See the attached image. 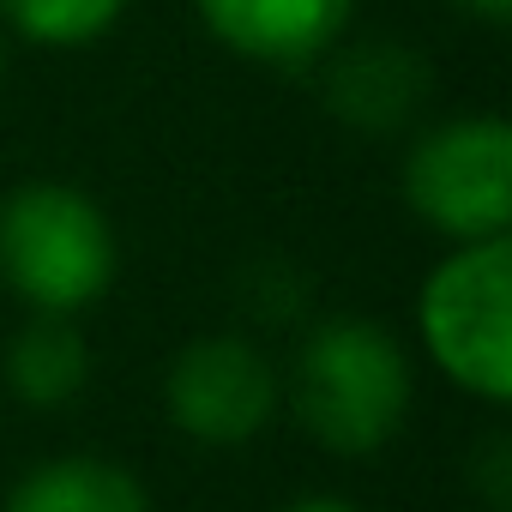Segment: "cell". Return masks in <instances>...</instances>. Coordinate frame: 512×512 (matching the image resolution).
I'll return each instance as SVG.
<instances>
[{
  "label": "cell",
  "mask_w": 512,
  "mask_h": 512,
  "mask_svg": "<svg viewBox=\"0 0 512 512\" xmlns=\"http://www.w3.org/2000/svg\"><path fill=\"white\" fill-rule=\"evenodd\" d=\"M416 410L410 344L368 314H320L284 362V416L326 458H380Z\"/></svg>",
  "instance_id": "obj_1"
},
{
  "label": "cell",
  "mask_w": 512,
  "mask_h": 512,
  "mask_svg": "<svg viewBox=\"0 0 512 512\" xmlns=\"http://www.w3.org/2000/svg\"><path fill=\"white\" fill-rule=\"evenodd\" d=\"M121 278V235L97 193L37 175L0 193V290L25 314L85 320Z\"/></svg>",
  "instance_id": "obj_2"
},
{
  "label": "cell",
  "mask_w": 512,
  "mask_h": 512,
  "mask_svg": "<svg viewBox=\"0 0 512 512\" xmlns=\"http://www.w3.org/2000/svg\"><path fill=\"white\" fill-rule=\"evenodd\" d=\"M416 350L464 398L512 404V235L452 241L416 284Z\"/></svg>",
  "instance_id": "obj_3"
},
{
  "label": "cell",
  "mask_w": 512,
  "mask_h": 512,
  "mask_svg": "<svg viewBox=\"0 0 512 512\" xmlns=\"http://www.w3.org/2000/svg\"><path fill=\"white\" fill-rule=\"evenodd\" d=\"M398 199L446 247L512 235V127L488 109L410 127L398 157Z\"/></svg>",
  "instance_id": "obj_4"
},
{
  "label": "cell",
  "mask_w": 512,
  "mask_h": 512,
  "mask_svg": "<svg viewBox=\"0 0 512 512\" xmlns=\"http://www.w3.org/2000/svg\"><path fill=\"white\" fill-rule=\"evenodd\" d=\"M163 422L199 452H247L284 416V362L260 332H193L157 380Z\"/></svg>",
  "instance_id": "obj_5"
},
{
  "label": "cell",
  "mask_w": 512,
  "mask_h": 512,
  "mask_svg": "<svg viewBox=\"0 0 512 512\" xmlns=\"http://www.w3.org/2000/svg\"><path fill=\"white\" fill-rule=\"evenodd\" d=\"M314 79H320L326 115L344 121L350 133H374V139L422 127L428 103H434V67L404 37H356L350 31L314 67Z\"/></svg>",
  "instance_id": "obj_6"
},
{
  "label": "cell",
  "mask_w": 512,
  "mask_h": 512,
  "mask_svg": "<svg viewBox=\"0 0 512 512\" xmlns=\"http://www.w3.org/2000/svg\"><path fill=\"white\" fill-rule=\"evenodd\" d=\"M362 0H193L199 31L266 73H314L350 31Z\"/></svg>",
  "instance_id": "obj_7"
},
{
  "label": "cell",
  "mask_w": 512,
  "mask_h": 512,
  "mask_svg": "<svg viewBox=\"0 0 512 512\" xmlns=\"http://www.w3.org/2000/svg\"><path fill=\"white\" fill-rule=\"evenodd\" d=\"M0 512H157L145 476L103 452H55L7 488Z\"/></svg>",
  "instance_id": "obj_8"
},
{
  "label": "cell",
  "mask_w": 512,
  "mask_h": 512,
  "mask_svg": "<svg viewBox=\"0 0 512 512\" xmlns=\"http://www.w3.org/2000/svg\"><path fill=\"white\" fill-rule=\"evenodd\" d=\"M0 380L25 410H67L91 386V338L67 314H25L0 350Z\"/></svg>",
  "instance_id": "obj_9"
},
{
  "label": "cell",
  "mask_w": 512,
  "mask_h": 512,
  "mask_svg": "<svg viewBox=\"0 0 512 512\" xmlns=\"http://www.w3.org/2000/svg\"><path fill=\"white\" fill-rule=\"evenodd\" d=\"M127 7L133 0H0V31L49 55H73L103 43L127 19Z\"/></svg>",
  "instance_id": "obj_10"
},
{
  "label": "cell",
  "mask_w": 512,
  "mask_h": 512,
  "mask_svg": "<svg viewBox=\"0 0 512 512\" xmlns=\"http://www.w3.org/2000/svg\"><path fill=\"white\" fill-rule=\"evenodd\" d=\"M241 302H247V314H253V326H290L308 302H302V278L284 266V260H260L247 272V284H241Z\"/></svg>",
  "instance_id": "obj_11"
},
{
  "label": "cell",
  "mask_w": 512,
  "mask_h": 512,
  "mask_svg": "<svg viewBox=\"0 0 512 512\" xmlns=\"http://www.w3.org/2000/svg\"><path fill=\"white\" fill-rule=\"evenodd\" d=\"M464 482L488 500V512H506L512 506V440L500 428H488L476 440V452L464 458Z\"/></svg>",
  "instance_id": "obj_12"
},
{
  "label": "cell",
  "mask_w": 512,
  "mask_h": 512,
  "mask_svg": "<svg viewBox=\"0 0 512 512\" xmlns=\"http://www.w3.org/2000/svg\"><path fill=\"white\" fill-rule=\"evenodd\" d=\"M272 512H368V506H356V500H344V494H290L284 506H272Z\"/></svg>",
  "instance_id": "obj_13"
},
{
  "label": "cell",
  "mask_w": 512,
  "mask_h": 512,
  "mask_svg": "<svg viewBox=\"0 0 512 512\" xmlns=\"http://www.w3.org/2000/svg\"><path fill=\"white\" fill-rule=\"evenodd\" d=\"M452 13H464V19H476V25H506L512 19V0H446Z\"/></svg>",
  "instance_id": "obj_14"
},
{
  "label": "cell",
  "mask_w": 512,
  "mask_h": 512,
  "mask_svg": "<svg viewBox=\"0 0 512 512\" xmlns=\"http://www.w3.org/2000/svg\"><path fill=\"white\" fill-rule=\"evenodd\" d=\"M0 85H7V31H0Z\"/></svg>",
  "instance_id": "obj_15"
}]
</instances>
